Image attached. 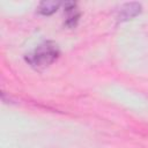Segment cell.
<instances>
[{
  "label": "cell",
  "mask_w": 148,
  "mask_h": 148,
  "mask_svg": "<svg viewBox=\"0 0 148 148\" xmlns=\"http://www.w3.org/2000/svg\"><path fill=\"white\" fill-rule=\"evenodd\" d=\"M60 54L59 47L53 42H45L38 45L31 53L27 54L25 60L36 69H43L53 64Z\"/></svg>",
  "instance_id": "1"
},
{
  "label": "cell",
  "mask_w": 148,
  "mask_h": 148,
  "mask_svg": "<svg viewBox=\"0 0 148 148\" xmlns=\"http://www.w3.org/2000/svg\"><path fill=\"white\" fill-rule=\"evenodd\" d=\"M59 7H60V2L53 0H46V1H42L37 9L38 13L42 15H51L56 13Z\"/></svg>",
  "instance_id": "3"
},
{
  "label": "cell",
  "mask_w": 148,
  "mask_h": 148,
  "mask_svg": "<svg viewBox=\"0 0 148 148\" xmlns=\"http://www.w3.org/2000/svg\"><path fill=\"white\" fill-rule=\"evenodd\" d=\"M141 5L138 3V2H128V3H125L121 6L120 8V12H119V15H118V18L119 21H127V20H131L133 17H135L136 15H139L141 13Z\"/></svg>",
  "instance_id": "2"
}]
</instances>
